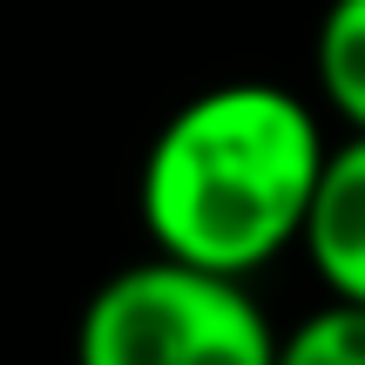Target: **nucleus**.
Listing matches in <instances>:
<instances>
[{
  "label": "nucleus",
  "instance_id": "nucleus-1",
  "mask_svg": "<svg viewBox=\"0 0 365 365\" xmlns=\"http://www.w3.org/2000/svg\"><path fill=\"white\" fill-rule=\"evenodd\" d=\"M325 156L318 115L291 88L223 81L156 129L135 203L163 257L250 277L304 237Z\"/></svg>",
  "mask_w": 365,
  "mask_h": 365
},
{
  "label": "nucleus",
  "instance_id": "nucleus-2",
  "mask_svg": "<svg viewBox=\"0 0 365 365\" xmlns=\"http://www.w3.org/2000/svg\"><path fill=\"white\" fill-rule=\"evenodd\" d=\"M75 365H277V331L244 277L156 250L88 298Z\"/></svg>",
  "mask_w": 365,
  "mask_h": 365
},
{
  "label": "nucleus",
  "instance_id": "nucleus-3",
  "mask_svg": "<svg viewBox=\"0 0 365 365\" xmlns=\"http://www.w3.org/2000/svg\"><path fill=\"white\" fill-rule=\"evenodd\" d=\"M298 244L312 250V264L331 284V298L365 304V129H352V143L325 156Z\"/></svg>",
  "mask_w": 365,
  "mask_h": 365
},
{
  "label": "nucleus",
  "instance_id": "nucleus-4",
  "mask_svg": "<svg viewBox=\"0 0 365 365\" xmlns=\"http://www.w3.org/2000/svg\"><path fill=\"white\" fill-rule=\"evenodd\" d=\"M318 88L352 129H365V0H331L318 21Z\"/></svg>",
  "mask_w": 365,
  "mask_h": 365
},
{
  "label": "nucleus",
  "instance_id": "nucleus-5",
  "mask_svg": "<svg viewBox=\"0 0 365 365\" xmlns=\"http://www.w3.org/2000/svg\"><path fill=\"white\" fill-rule=\"evenodd\" d=\"M277 365H365V304L331 298L277 339Z\"/></svg>",
  "mask_w": 365,
  "mask_h": 365
}]
</instances>
